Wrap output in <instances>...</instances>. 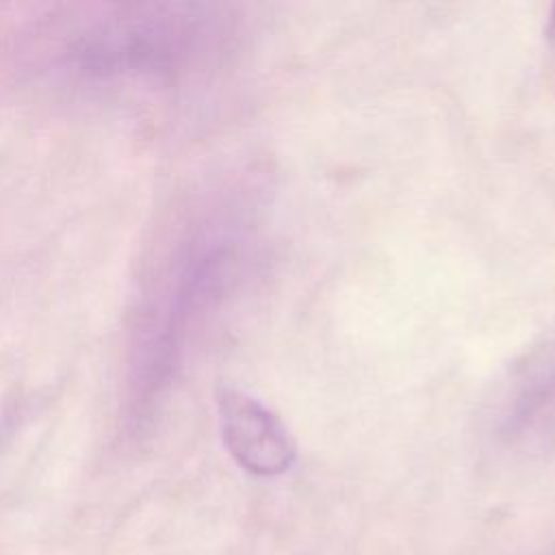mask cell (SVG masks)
I'll return each mask as SVG.
<instances>
[{"label": "cell", "mask_w": 555, "mask_h": 555, "mask_svg": "<svg viewBox=\"0 0 555 555\" xmlns=\"http://www.w3.org/2000/svg\"><path fill=\"white\" fill-rule=\"evenodd\" d=\"M167 7H134L89 28L74 46L82 69L95 74L154 72L169 65L189 35L186 17Z\"/></svg>", "instance_id": "cell-1"}, {"label": "cell", "mask_w": 555, "mask_h": 555, "mask_svg": "<svg viewBox=\"0 0 555 555\" xmlns=\"http://www.w3.org/2000/svg\"><path fill=\"white\" fill-rule=\"evenodd\" d=\"M551 30L555 33V13H553V20H551Z\"/></svg>", "instance_id": "cell-3"}, {"label": "cell", "mask_w": 555, "mask_h": 555, "mask_svg": "<svg viewBox=\"0 0 555 555\" xmlns=\"http://www.w3.org/2000/svg\"><path fill=\"white\" fill-rule=\"evenodd\" d=\"M221 438L232 460L251 475L275 477L295 462V444L280 418L236 388H223L217 399Z\"/></svg>", "instance_id": "cell-2"}]
</instances>
